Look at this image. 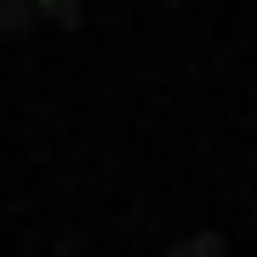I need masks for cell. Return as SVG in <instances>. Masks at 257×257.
I'll list each match as a JSON object with an SVG mask.
<instances>
[{
	"mask_svg": "<svg viewBox=\"0 0 257 257\" xmlns=\"http://www.w3.org/2000/svg\"><path fill=\"white\" fill-rule=\"evenodd\" d=\"M35 18H40L35 0H0V40H6V35H23Z\"/></svg>",
	"mask_w": 257,
	"mask_h": 257,
	"instance_id": "6da1fadb",
	"label": "cell"
},
{
	"mask_svg": "<svg viewBox=\"0 0 257 257\" xmlns=\"http://www.w3.org/2000/svg\"><path fill=\"white\" fill-rule=\"evenodd\" d=\"M35 6L46 12L52 23H63V29H69V23H80V6H74V0H35Z\"/></svg>",
	"mask_w": 257,
	"mask_h": 257,
	"instance_id": "3957f363",
	"label": "cell"
},
{
	"mask_svg": "<svg viewBox=\"0 0 257 257\" xmlns=\"http://www.w3.org/2000/svg\"><path fill=\"white\" fill-rule=\"evenodd\" d=\"M166 257H229V246H223V234H189V240H177Z\"/></svg>",
	"mask_w": 257,
	"mask_h": 257,
	"instance_id": "7a4b0ae2",
	"label": "cell"
}]
</instances>
